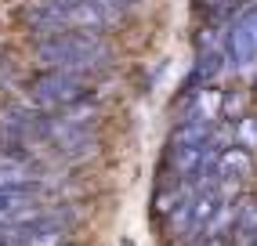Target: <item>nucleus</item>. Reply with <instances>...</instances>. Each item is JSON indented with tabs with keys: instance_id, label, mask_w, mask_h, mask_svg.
Here are the masks:
<instances>
[{
	"instance_id": "nucleus-5",
	"label": "nucleus",
	"mask_w": 257,
	"mask_h": 246,
	"mask_svg": "<svg viewBox=\"0 0 257 246\" xmlns=\"http://www.w3.org/2000/svg\"><path fill=\"white\" fill-rule=\"evenodd\" d=\"M221 109H225V98H221L217 87H203V91H196L192 119H199V123H217V119H221Z\"/></svg>"
},
{
	"instance_id": "nucleus-6",
	"label": "nucleus",
	"mask_w": 257,
	"mask_h": 246,
	"mask_svg": "<svg viewBox=\"0 0 257 246\" xmlns=\"http://www.w3.org/2000/svg\"><path fill=\"white\" fill-rule=\"evenodd\" d=\"M232 142H235L239 149H246V152L257 149V116L235 119V127H232Z\"/></svg>"
},
{
	"instance_id": "nucleus-4",
	"label": "nucleus",
	"mask_w": 257,
	"mask_h": 246,
	"mask_svg": "<svg viewBox=\"0 0 257 246\" xmlns=\"http://www.w3.org/2000/svg\"><path fill=\"white\" fill-rule=\"evenodd\" d=\"M228 55L239 65L257 62V8H250L246 15H239L232 33H228Z\"/></svg>"
},
{
	"instance_id": "nucleus-1",
	"label": "nucleus",
	"mask_w": 257,
	"mask_h": 246,
	"mask_svg": "<svg viewBox=\"0 0 257 246\" xmlns=\"http://www.w3.org/2000/svg\"><path fill=\"white\" fill-rule=\"evenodd\" d=\"M37 55L47 69H62V73H76V76H98V73H105L109 62H112L109 44L101 40V33H94V29L44 33V40L37 44Z\"/></svg>"
},
{
	"instance_id": "nucleus-3",
	"label": "nucleus",
	"mask_w": 257,
	"mask_h": 246,
	"mask_svg": "<svg viewBox=\"0 0 257 246\" xmlns=\"http://www.w3.org/2000/svg\"><path fill=\"white\" fill-rule=\"evenodd\" d=\"M250 174V152L246 149H221L217 160H214V181L228 192V196H235L239 185H243V178Z\"/></svg>"
},
{
	"instance_id": "nucleus-2",
	"label": "nucleus",
	"mask_w": 257,
	"mask_h": 246,
	"mask_svg": "<svg viewBox=\"0 0 257 246\" xmlns=\"http://www.w3.org/2000/svg\"><path fill=\"white\" fill-rule=\"evenodd\" d=\"M87 98H91V76L62 73V69H51V73L29 83V105L40 112H58L76 101H87Z\"/></svg>"
}]
</instances>
